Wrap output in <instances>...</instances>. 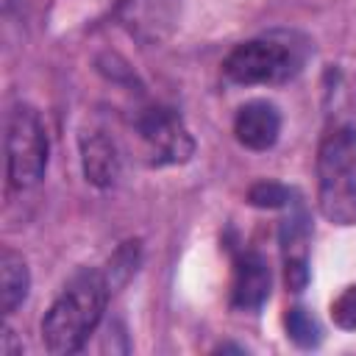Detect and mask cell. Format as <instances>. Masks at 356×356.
I'll list each match as a JSON object with an SVG mask.
<instances>
[{
  "label": "cell",
  "instance_id": "obj_1",
  "mask_svg": "<svg viewBox=\"0 0 356 356\" xmlns=\"http://www.w3.org/2000/svg\"><path fill=\"white\" fill-rule=\"evenodd\" d=\"M111 284L100 270L75 273L58 292L53 306L42 317V342L53 356H70L83 348L89 334L97 328Z\"/></svg>",
  "mask_w": 356,
  "mask_h": 356
},
{
  "label": "cell",
  "instance_id": "obj_2",
  "mask_svg": "<svg viewBox=\"0 0 356 356\" xmlns=\"http://www.w3.org/2000/svg\"><path fill=\"white\" fill-rule=\"evenodd\" d=\"M309 50H312V44L300 33L275 31V33L236 44L228 53L222 72L234 83H245V86H250V83H286L303 70Z\"/></svg>",
  "mask_w": 356,
  "mask_h": 356
},
{
  "label": "cell",
  "instance_id": "obj_3",
  "mask_svg": "<svg viewBox=\"0 0 356 356\" xmlns=\"http://www.w3.org/2000/svg\"><path fill=\"white\" fill-rule=\"evenodd\" d=\"M317 206L331 225H356V128L325 134L317 150Z\"/></svg>",
  "mask_w": 356,
  "mask_h": 356
},
{
  "label": "cell",
  "instance_id": "obj_4",
  "mask_svg": "<svg viewBox=\"0 0 356 356\" xmlns=\"http://www.w3.org/2000/svg\"><path fill=\"white\" fill-rule=\"evenodd\" d=\"M47 170V131L39 111L17 103L6 120V172L14 189H28Z\"/></svg>",
  "mask_w": 356,
  "mask_h": 356
},
{
  "label": "cell",
  "instance_id": "obj_5",
  "mask_svg": "<svg viewBox=\"0 0 356 356\" xmlns=\"http://www.w3.org/2000/svg\"><path fill=\"white\" fill-rule=\"evenodd\" d=\"M136 128L153 156V164H181L195 153V142L184 120L172 108H147L139 117Z\"/></svg>",
  "mask_w": 356,
  "mask_h": 356
},
{
  "label": "cell",
  "instance_id": "obj_6",
  "mask_svg": "<svg viewBox=\"0 0 356 356\" xmlns=\"http://www.w3.org/2000/svg\"><path fill=\"white\" fill-rule=\"evenodd\" d=\"M309 217L298 206L281 222V250H284V275L289 292H303L309 284Z\"/></svg>",
  "mask_w": 356,
  "mask_h": 356
},
{
  "label": "cell",
  "instance_id": "obj_7",
  "mask_svg": "<svg viewBox=\"0 0 356 356\" xmlns=\"http://www.w3.org/2000/svg\"><path fill=\"white\" fill-rule=\"evenodd\" d=\"M270 264L261 253L248 250L239 256L234 270V289H231V306L239 312H259L264 300L270 298Z\"/></svg>",
  "mask_w": 356,
  "mask_h": 356
},
{
  "label": "cell",
  "instance_id": "obj_8",
  "mask_svg": "<svg viewBox=\"0 0 356 356\" xmlns=\"http://www.w3.org/2000/svg\"><path fill=\"white\" fill-rule=\"evenodd\" d=\"M234 134L248 150H270L281 134V114L267 100H250L236 111Z\"/></svg>",
  "mask_w": 356,
  "mask_h": 356
},
{
  "label": "cell",
  "instance_id": "obj_9",
  "mask_svg": "<svg viewBox=\"0 0 356 356\" xmlns=\"http://www.w3.org/2000/svg\"><path fill=\"white\" fill-rule=\"evenodd\" d=\"M81 164H83V175L89 184L106 189L117 181L120 175V156H117V147L114 142L95 131V134H86L81 139Z\"/></svg>",
  "mask_w": 356,
  "mask_h": 356
},
{
  "label": "cell",
  "instance_id": "obj_10",
  "mask_svg": "<svg viewBox=\"0 0 356 356\" xmlns=\"http://www.w3.org/2000/svg\"><path fill=\"white\" fill-rule=\"evenodd\" d=\"M28 289H31V273H28L25 259L17 250L3 248L0 253V312L11 314L28 298Z\"/></svg>",
  "mask_w": 356,
  "mask_h": 356
},
{
  "label": "cell",
  "instance_id": "obj_11",
  "mask_svg": "<svg viewBox=\"0 0 356 356\" xmlns=\"http://www.w3.org/2000/svg\"><path fill=\"white\" fill-rule=\"evenodd\" d=\"M284 325H286V337L300 348H317L320 339H323V331H320L317 320L303 306H292L284 317Z\"/></svg>",
  "mask_w": 356,
  "mask_h": 356
},
{
  "label": "cell",
  "instance_id": "obj_12",
  "mask_svg": "<svg viewBox=\"0 0 356 356\" xmlns=\"http://www.w3.org/2000/svg\"><path fill=\"white\" fill-rule=\"evenodd\" d=\"M292 192L284 186V184H275V181H259L250 186L248 192V203L250 206H259V209H281V206H292Z\"/></svg>",
  "mask_w": 356,
  "mask_h": 356
},
{
  "label": "cell",
  "instance_id": "obj_13",
  "mask_svg": "<svg viewBox=\"0 0 356 356\" xmlns=\"http://www.w3.org/2000/svg\"><path fill=\"white\" fill-rule=\"evenodd\" d=\"M331 320L342 331H356V284L345 286L331 300Z\"/></svg>",
  "mask_w": 356,
  "mask_h": 356
}]
</instances>
